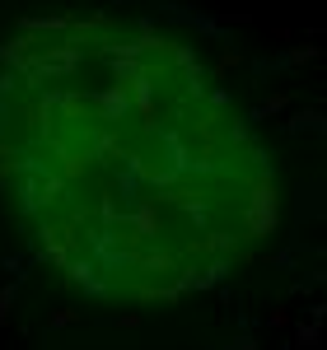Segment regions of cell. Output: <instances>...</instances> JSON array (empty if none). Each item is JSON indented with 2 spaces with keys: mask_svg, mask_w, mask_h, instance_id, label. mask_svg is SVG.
Instances as JSON below:
<instances>
[{
  "mask_svg": "<svg viewBox=\"0 0 327 350\" xmlns=\"http://www.w3.org/2000/svg\"><path fill=\"white\" fill-rule=\"evenodd\" d=\"M140 183H150L155 191H178V187H183V178H178V173H168V168H159V163H145Z\"/></svg>",
  "mask_w": 327,
  "mask_h": 350,
  "instance_id": "obj_17",
  "label": "cell"
},
{
  "mask_svg": "<svg viewBox=\"0 0 327 350\" xmlns=\"http://www.w3.org/2000/svg\"><path fill=\"white\" fill-rule=\"evenodd\" d=\"M224 135H229V145H234V150H244V145H252V135H257V131L248 126L244 117H234V122H229V131H224Z\"/></svg>",
  "mask_w": 327,
  "mask_h": 350,
  "instance_id": "obj_27",
  "label": "cell"
},
{
  "mask_svg": "<svg viewBox=\"0 0 327 350\" xmlns=\"http://www.w3.org/2000/svg\"><path fill=\"white\" fill-rule=\"evenodd\" d=\"M192 252H206V257H239V234H206V239L192 243Z\"/></svg>",
  "mask_w": 327,
  "mask_h": 350,
  "instance_id": "obj_12",
  "label": "cell"
},
{
  "mask_svg": "<svg viewBox=\"0 0 327 350\" xmlns=\"http://www.w3.org/2000/svg\"><path fill=\"white\" fill-rule=\"evenodd\" d=\"M38 191H42V201L52 206V201H61V196H66V178H61L56 168H47V173L38 178Z\"/></svg>",
  "mask_w": 327,
  "mask_h": 350,
  "instance_id": "obj_24",
  "label": "cell"
},
{
  "mask_svg": "<svg viewBox=\"0 0 327 350\" xmlns=\"http://www.w3.org/2000/svg\"><path fill=\"white\" fill-rule=\"evenodd\" d=\"M70 24H75L70 14H42V19H19V28H24L28 38H42V33H61V38H66V33H70Z\"/></svg>",
  "mask_w": 327,
  "mask_h": 350,
  "instance_id": "obj_14",
  "label": "cell"
},
{
  "mask_svg": "<svg viewBox=\"0 0 327 350\" xmlns=\"http://www.w3.org/2000/svg\"><path fill=\"white\" fill-rule=\"evenodd\" d=\"M84 108L99 112V126H112V131H117V122L131 112V103H127V89L108 84V89H89V94H84Z\"/></svg>",
  "mask_w": 327,
  "mask_h": 350,
  "instance_id": "obj_4",
  "label": "cell"
},
{
  "mask_svg": "<svg viewBox=\"0 0 327 350\" xmlns=\"http://www.w3.org/2000/svg\"><path fill=\"white\" fill-rule=\"evenodd\" d=\"M155 135H159V168H168V173H178V178H201V173H215L220 168V163H211V159H196L173 126H159Z\"/></svg>",
  "mask_w": 327,
  "mask_h": 350,
  "instance_id": "obj_2",
  "label": "cell"
},
{
  "mask_svg": "<svg viewBox=\"0 0 327 350\" xmlns=\"http://www.w3.org/2000/svg\"><path fill=\"white\" fill-rule=\"evenodd\" d=\"M70 323H80V308H52L47 313V332H66Z\"/></svg>",
  "mask_w": 327,
  "mask_h": 350,
  "instance_id": "obj_28",
  "label": "cell"
},
{
  "mask_svg": "<svg viewBox=\"0 0 327 350\" xmlns=\"http://www.w3.org/2000/svg\"><path fill=\"white\" fill-rule=\"evenodd\" d=\"M131 239H136V247H145V243H159L164 234V219H159V206L150 201V196H140L136 206L127 211V224H122Z\"/></svg>",
  "mask_w": 327,
  "mask_h": 350,
  "instance_id": "obj_3",
  "label": "cell"
},
{
  "mask_svg": "<svg viewBox=\"0 0 327 350\" xmlns=\"http://www.w3.org/2000/svg\"><path fill=\"white\" fill-rule=\"evenodd\" d=\"M52 150H56V159H61V178H66V183H75L84 168H89V163H84V154H70L66 145H52Z\"/></svg>",
  "mask_w": 327,
  "mask_h": 350,
  "instance_id": "obj_23",
  "label": "cell"
},
{
  "mask_svg": "<svg viewBox=\"0 0 327 350\" xmlns=\"http://www.w3.org/2000/svg\"><path fill=\"white\" fill-rule=\"evenodd\" d=\"M108 295H112V280H108V275H94V280L84 285V299H89V304H103Z\"/></svg>",
  "mask_w": 327,
  "mask_h": 350,
  "instance_id": "obj_29",
  "label": "cell"
},
{
  "mask_svg": "<svg viewBox=\"0 0 327 350\" xmlns=\"http://www.w3.org/2000/svg\"><path fill=\"white\" fill-rule=\"evenodd\" d=\"M323 280H327V271H309L304 280H295V290H300V295H309V290H318Z\"/></svg>",
  "mask_w": 327,
  "mask_h": 350,
  "instance_id": "obj_32",
  "label": "cell"
},
{
  "mask_svg": "<svg viewBox=\"0 0 327 350\" xmlns=\"http://www.w3.org/2000/svg\"><path fill=\"white\" fill-rule=\"evenodd\" d=\"M206 103H211V108H229V89H220V84H215V89H206Z\"/></svg>",
  "mask_w": 327,
  "mask_h": 350,
  "instance_id": "obj_35",
  "label": "cell"
},
{
  "mask_svg": "<svg viewBox=\"0 0 327 350\" xmlns=\"http://www.w3.org/2000/svg\"><path fill=\"white\" fill-rule=\"evenodd\" d=\"M38 103H47L56 112V122H84V94L80 89H61V84L38 89Z\"/></svg>",
  "mask_w": 327,
  "mask_h": 350,
  "instance_id": "obj_6",
  "label": "cell"
},
{
  "mask_svg": "<svg viewBox=\"0 0 327 350\" xmlns=\"http://www.w3.org/2000/svg\"><path fill=\"white\" fill-rule=\"evenodd\" d=\"M173 206H183L187 219H192V229H196V234H206V215H211V206H206V196H201V191L178 187V191H173Z\"/></svg>",
  "mask_w": 327,
  "mask_h": 350,
  "instance_id": "obj_10",
  "label": "cell"
},
{
  "mask_svg": "<svg viewBox=\"0 0 327 350\" xmlns=\"http://www.w3.org/2000/svg\"><path fill=\"white\" fill-rule=\"evenodd\" d=\"M14 295H19V285H14V280H5V285H0V327L10 323V308H14Z\"/></svg>",
  "mask_w": 327,
  "mask_h": 350,
  "instance_id": "obj_31",
  "label": "cell"
},
{
  "mask_svg": "<svg viewBox=\"0 0 327 350\" xmlns=\"http://www.w3.org/2000/svg\"><path fill=\"white\" fill-rule=\"evenodd\" d=\"M323 56V47H313L309 38H304L300 47H285V52H276L272 61H267V70H295V66H313Z\"/></svg>",
  "mask_w": 327,
  "mask_h": 350,
  "instance_id": "obj_9",
  "label": "cell"
},
{
  "mask_svg": "<svg viewBox=\"0 0 327 350\" xmlns=\"http://www.w3.org/2000/svg\"><path fill=\"white\" fill-rule=\"evenodd\" d=\"M318 346H323V327H313V323H295L290 350H318Z\"/></svg>",
  "mask_w": 327,
  "mask_h": 350,
  "instance_id": "obj_19",
  "label": "cell"
},
{
  "mask_svg": "<svg viewBox=\"0 0 327 350\" xmlns=\"http://www.w3.org/2000/svg\"><path fill=\"white\" fill-rule=\"evenodd\" d=\"M136 299L140 304H155V299H159V304H178V290H173V285H140Z\"/></svg>",
  "mask_w": 327,
  "mask_h": 350,
  "instance_id": "obj_26",
  "label": "cell"
},
{
  "mask_svg": "<svg viewBox=\"0 0 327 350\" xmlns=\"http://www.w3.org/2000/svg\"><path fill=\"white\" fill-rule=\"evenodd\" d=\"M323 318H327V304H323V299H313V304H309V318H304V323L323 327Z\"/></svg>",
  "mask_w": 327,
  "mask_h": 350,
  "instance_id": "obj_36",
  "label": "cell"
},
{
  "mask_svg": "<svg viewBox=\"0 0 327 350\" xmlns=\"http://www.w3.org/2000/svg\"><path fill=\"white\" fill-rule=\"evenodd\" d=\"M136 271L140 275H173V271H178V262H173V252H168V247H159V243H145V247H140L136 252Z\"/></svg>",
  "mask_w": 327,
  "mask_h": 350,
  "instance_id": "obj_8",
  "label": "cell"
},
{
  "mask_svg": "<svg viewBox=\"0 0 327 350\" xmlns=\"http://www.w3.org/2000/svg\"><path fill=\"white\" fill-rule=\"evenodd\" d=\"M164 61H173L178 70H187V66H201V52L187 47V42H168V47H164Z\"/></svg>",
  "mask_w": 327,
  "mask_h": 350,
  "instance_id": "obj_20",
  "label": "cell"
},
{
  "mask_svg": "<svg viewBox=\"0 0 327 350\" xmlns=\"http://www.w3.org/2000/svg\"><path fill=\"white\" fill-rule=\"evenodd\" d=\"M112 5H122V10H127V5H136V0H112Z\"/></svg>",
  "mask_w": 327,
  "mask_h": 350,
  "instance_id": "obj_40",
  "label": "cell"
},
{
  "mask_svg": "<svg viewBox=\"0 0 327 350\" xmlns=\"http://www.w3.org/2000/svg\"><path fill=\"white\" fill-rule=\"evenodd\" d=\"M5 135H10V103L0 98V140H5Z\"/></svg>",
  "mask_w": 327,
  "mask_h": 350,
  "instance_id": "obj_38",
  "label": "cell"
},
{
  "mask_svg": "<svg viewBox=\"0 0 327 350\" xmlns=\"http://www.w3.org/2000/svg\"><path fill=\"white\" fill-rule=\"evenodd\" d=\"M14 89H19V75H14V70H0V98H5V103H10Z\"/></svg>",
  "mask_w": 327,
  "mask_h": 350,
  "instance_id": "obj_34",
  "label": "cell"
},
{
  "mask_svg": "<svg viewBox=\"0 0 327 350\" xmlns=\"http://www.w3.org/2000/svg\"><path fill=\"white\" fill-rule=\"evenodd\" d=\"M94 275H99V267H94L89 257H70V267H66V280H70L75 290H84V285H89Z\"/></svg>",
  "mask_w": 327,
  "mask_h": 350,
  "instance_id": "obj_21",
  "label": "cell"
},
{
  "mask_svg": "<svg viewBox=\"0 0 327 350\" xmlns=\"http://www.w3.org/2000/svg\"><path fill=\"white\" fill-rule=\"evenodd\" d=\"M108 70H112V84H117V89H127V84L155 75V66H150V61H108Z\"/></svg>",
  "mask_w": 327,
  "mask_h": 350,
  "instance_id": "obj_15",
  "label": "cell"
},
{
  "mask_svg": "<svg viewBox=\"0 0 327 350\" xmlns=\"http://www.w3.org/2000/svg\"><path fill=\"white\" fill-rule=\"evenodd\" d=\"M0 271H10V280L19 285V280L28 275V262H24V252H14V257H5V252H0Z\"/></svg>",
  "mask_w": 327,
  "mask_h": 350,
  "instance_id": "obj_30",
  "label": "cell"
},
{
  "mask_svg": "<svg viewBox=\"0 0 327 350\" xmlns=\"http://www.w3.org/2000/svg\"><path fill=\"white\" fill-rule=\"evenodd\" d=\"M323 183H318V178H313V183H300V191H295V196H300V201H295V219H300V224H309V219H323L327 215V201H323Z\"/></svg>",
  "mask_w": 327,
  "mask_h": 350,
  "instance_id": "obj_7",
  "label": "cell"
},
{
  "mask_svg": "<svg viewBox=\"0 0 327 350\" xmlns=\"http://www.w3.org/2000/svg\"><path fill=\"white\" fill-rule=\"evenodd\" d=\"M201 275H206V285H211V290H220V285L234 275V262H229V257H211V262L201 267Z\"/></svg>",
  "mask_w": 327,
  "mask_h": 350,
  "instance_id": "obj_22",
  "label": "cell"
},
{
  "mask_svg": "<svg viewBox=\"0 0 327 350\" xmlns=\"http://www.w3.org/2000/svg\"><path fill=\"white\" fill-rule=\"evenodd\" d=\"M28 126L42 135V140H52V131H56V112L47 108V103H38V98H33V108H28Z\"/></svg>",
  "mask_w": 327,
  "mask_h": 350,
  "instance_id": "obj_18",
  "label": "cell"
},
{
  "mask_svg": "<svg viewBox=\"0 0 327 350\" xmlns=\"http://www.w3.org/2000/svg\"><path fill=\"white\" fill-rule=\"evenodd\" d=\"M183 75H187V98H206V89H211V70H206V66H187Z\"/></svg>",
  "mask_w": 327,
  "mask_h": 350,
  "instance_id": "obj_25",
  "label": "cell"
},
{
  "mask_svg": "<svg viewBox=\"0 0 327 350\" xmlns=\"http://www.w3.org/2000/svg\"><path fill=\"white\" fill-rule=\"evenodd\" d=\"M224 350H257V341H252L248 332H239V336H234V341H229V346H224Z\"/></svg>",
  "mask_w": 327,
  "mask_h": 350,
  "instance_id": "obj_37",
  "label": "cell"
},
{
  "mask_svg": "<svg viewBox=\"0 0 327 350\" xmlns=\"http://www.w3.org/2000/svg\"><path fill=\"white\" fill-rule=\"evenodd\" d=\"M122 224H127V211L117 206L112 191H103V196H99V229H122Z\"/></svg>",
  "mask_w": 327,
  "mask_h": 350,
  "instance_id": "obj_16",
  "label": "cell"
},
{
  "mask_svg": "<svg viewBox=\"0 0 327 350\" xmlns=\"http://www.w3.org/2000/svg\"><path fill=\"white\" fill-rule=\"evenodd\" d=\"M117 150H122V135L112 126H84V163H117Z\"/></svg>",
  "mask_w": 327,
  "mask_h": 350,
  "instance_id": "obj_5",
  "label": "cell"
},
{
  "mask_svg": "<svg viewBox=\"0 0 327 350\" xmlns=\"http://www.w3.org/2000/svg\"><path fill=\"white\" fill-rule=\"evenodd\" d=\"M272 234H280V191H276V183L252 178L248 201H244V234L239 239L262 243V239H272Z\"/></svg>",
  "mask_w": 327,
  "mask_h": 350,
  "instance_id": "obj_1",
  "label": "cell"
},
{
  "mask_svg": "<svg viewBox=\"0 0 327 350\" xmlns=\"http://www.w3.org/2000/svg\"><path fill=\"white\" fill-rule=\"evenodd\" d=\"M285 108H290V94H272V98H262L257 108H248V112H244V122L252 126V131H257L262 122H272V117H280Z\"/></svg>",
  "mask_w": 327,
  "mask_h": 350,
  "instance_id": "obj_13",
  "label": "cell"
},
{
  "mask_svg": "<svg viewBox=\"0 0 327 350\" xmlns=\"http://www.w3.org/2000/svg\"><path fill=\"white\" fill-rule=\"evenodd\" d=\"M280 131L285 135H304V131L327 135V117H323V108H304V112H295L290 122H280Z\"/></svg>",
  "mask_w": 327,
  "mask_h": 350,
  "instance_id": "obj_11",
  "label": "cell"
},
{
  "mask_svg": "<svg viewBox=\"0 0 327 350\" xmlns=\"http://www.w3.org/2000/svg\"><path fill=\"white\" fill-rule=\"evenodd\" d=\"M295 262H300V252L285 247V252H276V257H272V271H295Z\"/></svg>",
  "mask_w": 327,
  "mask_h": 350,
  "instance_id": "obj_33",
  "label": "cell"
},
{
  "mask_svg": "<svg viewBox=\"0 0 327 350\" xmlns=\"http://www.w3.org/2000/svg\"><path fill=\"white\" fill-rule=\"evenodd\" d=\"M136 33H159V19H155V14H145V19L136 24Z\"/></svg>",
  "mask_w": 327,
  "mask_h": 350,
  "instance_id": "obj_39",
  "label": "cell"
}]
</instances>
